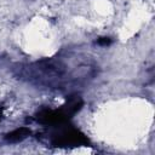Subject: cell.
<instances>
[{"mask_svg": "<svg viewBox=\"0 0 155 155\" xmlns=\"http://www.w3.org/2000/svg\"><path fill=\"white\" fill-rule=\"evenodd\" d=\"M51 143L53 147H58V148H74V147L87 145L90 140L81 131L69 128L53 134Z\"/></svg>", "mask_w": 155, "mask_h": 155, "instance_id": "cell-1", "label": "cell"}, {"mask_svg": "<svg viewBox=\"0 0 155 155\" xmlns=\"http://www.w3.org/2000/svg\"><path fill=\"white\" fill-rule=\"evenodd\" d=\"M36 120L42 124V125H48V126H58L64 124L65 121L69 120L64 110L57 109V110H42L36 115Z\"/></svg>", "mask_w": 155, "mask_h": 155, "instance_id": "cell-2", "label": "cell"}, {"mask_svg": "<svg viewBox=\"0 0 155 155\" xmlns=\"http://www.w3.org/2000/svg\"><path fill=\"white\" fill-rule=\"evenodd\" d=\"M82 105H84V102H82V99L80 97H73L62 107V109L64 110L67 116L70 119L81 109Z\"/></svg>", "mask_w": 155, "mask_h": 155, "instance_id": "cell-3", "label": "cell"}, {"mask_svg": "<svg viewBox=\"0 0 155 155\" xmlns=\"http://www.w3.org/2000/svg\"><path fill=\"white\" fill-rule=\"evenodd\" d=\"M29 134H30V130L29 128H27V127H19V128H16L12 132L7 133L6 137H5V139L7 142H11V143H17V142H22L23 139H25Z\"/></svg>", "mask_w": 155, "mask_h": 155, "instance_id": "cell-4", "label": "cell"}, {"mask_svg": "<svg viewBox=\"0 0 155 155\" xmlns=\"http://www.w3.org/2000/svg\"><path fill=\"white\" fill-rule=\"evenodd\" d=\"M97 44H98L99 46H108V45L111 44V40H110L109 38H99V39L97 40Z\"/></svg>", "mask_w": 155, "mask_h": 155, "instance_id": "cell-5", "label": "cell"}]
</instances>
